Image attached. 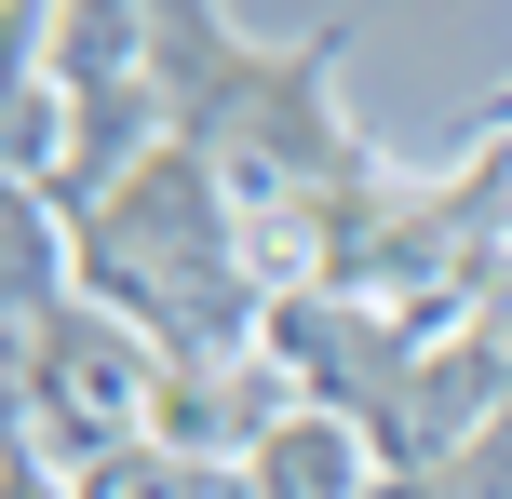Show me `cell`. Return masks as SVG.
<instances>
[{
	"mask_svg": "<svg viewBox=\"0 0 512 499\" xmlns=\"http://www.w3.org/2000/svg\"><path fill=\"white\" fill-rule=\"evenodd\" d=\"M162 392H176V351L135 338L108 297H68V311L14 324V419H27V459H54V473H95V459L149 446L162 432Z\"/></svg>",
	"mask_w": 512,
	"mask_h": 499,
	"instance_id": "6da1fadb",
	"label": "cell"
}]
</instances>
